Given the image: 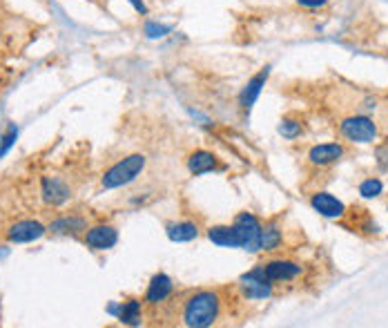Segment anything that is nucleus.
<instances>
[{
	"instance_id": "10",
	"label": "nucleus",
	"mask_w": 388,
	"mask_h": 328,
	"mask_svg": "<svg viewBox=\"0 0 388 328\" xmlns=\"http://www.w3.org/2000/svg\"><path fill=\"white\" fill-rule=\"evenodd\" d=\"M263 273L272 283L277 281H290L301 275V264L290 262V259H270V262L261 264Z\"/></svg>"
},
{
	"instance_id": "22",
	"label": "nucleus",
	"mask_w": 388,
	"mask_h": 328,
	"mask_svg": "<svg viewBox=\"0 0 388 328\" xmlns=\"http://www.w3.org/2000/svg\"><path fill=\"white\" fill-rule=\"evenodd\" d=\"M279 134H283L286 139H297L301 134V123L299 121H292V118H283L279 125Z\"/></svg>"
},
{
	"instance_id": "3",
	"label": "nucleus",
	"mask_w": 388,
	"mask_h": 328,
	"mask_svg": "<svg viewBox=\"0 0 388 328\" xmlns=\"http://www.w3.org/2000/svg\"><path fill=\"white\" fill-rule=\"evenodd\" d=\"M239 232L241 239V250H248V253H259V244H261V226L253 212H241L237 214V219L232 221Z\"/></svg>"
},
{
	"instance_id": "7",
	"label": "nucleus",
	"mask_w": 388,
	"mask_h": 328,
	"mask_svg": "<svg viewBox=\"0 0 388 328\" xmlns=\"http://www.w3.org/2000/svg\"><path fill=\"white\" fill-rule=\"evenodd\" d=\"M45 232H47L45 223H40L36 219H21L12 223L5 235L10 244H31V241H38Z\"/></svg>"
},
{
	"instance_id": "17",
	"label": "nucleus",
	"mask_w": 388,
	"mask_h": 328,
	"mask_svg": "<svg viewBox=\"0 0 388 328\" xmlns=\"http://www.w3.org/2000/svg\"><path fill=\"white\" fill-rule=\"evenodd\" d=\"M205 235H208V239L214 246L241 248V239H239V232L235 228V223H230V226H212V228H208Z\"/></svg>"
},
{
	"instance_id": "13",
	"label": "nucleus",
	"mask_w": 388,
	"mask_h": 328,
	"mask_svg": "<svg viewBox=\"0 0 388 328\" xmlns=\"http://www.w3.org/2000/svg\"><path fill=\"white\" fill-rule=\"evenodd\" d=\"M268 76H270V65L263 67L261 72L255 74L253 79L248 81V85H246V88L241 90V94H239V108H241V110H244V112L253 110V105H255L257 99H259V94H261V90H263L266 81H268Z\"/></svg>"
},
{
	"instance_id": "19",
	"label": "nucleus",
	"mask_w": 388,
	"mask_h": 328,
	"mask_svg": "<svg viewBox=\"0 0 388 328\" xmlns=\"http://www.w3.org/2000/svg\"><path fill=\"white\" fill-rule=\"evenodd\" d=\"M281 241H283V232L277 221H268L266 226H261V244H259V250L272 253V250H277L281 246Z\"/></svg>"
},
{
	"instance_id": "1",
	"label": "nucleus",
	"mask_w": 388,
	"mask_h": 328,
	"mask_svg": "<svg viewBox=\"0 0 388 328\" xmlns=\"http://www.w3.org/2000/svg\"><path fill=\"white\" fill-rule=\"evenodd\" d=\"M221 315V297L217 290H196L187 295L181 308V322L190 328H208Z\"/></svg>"
},
{
	"instance_id": "4",
	"label": "nucleus",
	"mask_w": 388,
	"mask_h": 328,
	"mask_svg": "<svg viewBox=\"0 0 388 328\" xmlns=\"http://www.w3.org/2000/svg\"><path fill=\"white\" fill-rule=\"evenodd\" d=\"M339 132L352 143H370L377 136V125L368 116H348L339 123Z\"/></svg>"
},
{
	"instance_id": "20",
	"label": "nucleus",
	"mask_w": 388,
	"mask_h": 328,
	"mask_svg": "<svg viewBox=\"0 0 388 328\" xmlns=\"http://www.w3.org/2000/svg\"><path fill=\"white\" fill-rule=\"evenodd\" d=\"M382 190H384V184L379 179H366V181H361L359 194L364 197V199H375V197L382 194Z\"/></svg>"
},
{
	"instance_id": "6",
	"label": "nucleus",
	"mask_w": 388,
	"mask_h": 328,
	"mask_svg": "<svg viewBox=\"0 0 388 328\" xmlns=\"http://www.w3.org/2000/svg\"><path fill=\"white\" fill-rule=\"evenodd\" d=\"M83 241L94 253H103V250H112L118 244V230L109 223H99V226H90L85 230Z\"/></svg>"
},
{
	"instance_id": "5",
	"label": "nucleus",
	"mask_w": 388,
	"mask_h": 328,
	"mask_svg": "<svg viewBox=\"0 0 388 328\" xmlns=\"http://www.w3.org/2000/svg\"><path fill=\"white\" fill-rule=\"evenodd\" d=\"M239 288L246 299H266L272 295V281L266 277L263 266H257L255 270L246 273L239 279Z\"/></svg>"
},
{
	"instance_id": "2",
	"label": "nucleus",
	"mask_w": 388,
	"mask_h": 328,
	"mask_svg": "<svg viewBox=\"0 0 388 328\" xmlns=\"http://www.w3.org/2000/svg\"><path fill=\"white\" fill-rule=\"evenodd\" d=\"M145 166H148L145 154H129V157L116 161L109 170H105V175L101 177V188L116 190V188L132 184V181L145 170Z\"/></svg>"
},
{
	"instance_id": "8",
	"label": "nucleus",
	"mask_w": 388,
	"mask_h": 328,
	"mask_svg": "<svg viewBox=\"0 0 388 328\" xmlns=\"http://www.w3.org/2000/svg\"><path fill=\"white\" fill-rule=\"evenodd\" d=\"M40 194H42V201L47 205L58 208V205H65L72 199V188L60 177H42L40 179Z\"/></svg>"
},
{
	"instance_id": "16",
	"label": "nucleus",
	"mask_w": 388,
	"mask_h": 328,
	"mask_svg": "<svg viewBox=\"0 0 388 328\" xmlns=\"http://www.w3.org/2000/svg\"><path fill=\"white\" fill-rule=\"evenodd\" d=\"M166 235L170 241H177V244H183V241H194L201 235V228L196 221H172L166 223Z\"/></svg>"
},
{
	"instance_id": "23",
	"label": "nucleus",
	"mask_w": 388,
	"mask_h": 328,
	"mask_svg": "<svg viewBox=\"0 0 388 328\" xmlns=\"http://www.w3.org/2000/svg\"><path fill=\"white\" fill-rule=\"evenodd\" d=\"M172 27H166V25H157V23H148L145 25V34H148L150 38H161L166 36V34H170Z\"/></svg>"
},
{
	"instance_id": "14",
	"label": "nucleus",
	"mask_w": 388,
	"mask_h": 328,
	"mask_svg": "<svg viewBox=\"0 0 388 328\" xmlns=\"http://www.w3.org/2000/svg\"><path fill=\"white\" fill-rule=\"evenodd\" d=\"M341 157H344V145L339 143H322V145H315V148L308 152V161L319 168L333 166V163H337Z\"/></svg>"
},
{
	"instance_id": "12",
	"label": "nucleus",
	"mask_w": 388,
	"mask_h": 328,
	"mask_svg": "<svg viewBox=\"0 0 388 328\" xmlns=\"http://www.w3.org/2000/svg\"><path fill=\"white\" fill-rule=\"evenodd\" d=\"M310 205H313L322 217H328V219H341L344 214H346L344 201H339L337 197H333L331 192H315L310 197Z\"/></svg>"
},
{
	"instance_id": "18",
	"label": "nucleus",
	"mask_w": 388,
	"mask_h": 328,
	"mask_svg": "<svg viewBox=\"0 0 388 328\" xmlns=\"http://www.w3.org/2000/svg\"><path fill=\"white\" fill-rule=\"evenodd\" d=\"M116 317L120 319V324L125 326H139L143 322V301L141 299H125L123 304L118 306Z\"/></svg>"
},
{
	"instance_id": "25",
	"label": "nucleus",
	"mask_w": 388,
	"mask_h": 328,
	"mask_svg": "<svg viewBox=\"0 0 388 328\" xmlns=\"http://www.w3.org/2000/svg\"><path fill=\"white\" fill-rule=\"evenodd\" d=\"M127 3L134 7V10H136V14H143V16L148 14V7H145V3H143V0H127Z\"/></svg>"
},
{
	"instance_id": "9",
	"label": "nucleus",
	"mask_w": 388,
	"mask_h": 328,
	"mask_svg": "<svg viewBox=\"0 0 388 328\" xmlns=\"http://www.w3.org/2000/svg\"><path fill=\"white\" fill-rule=\"evenodd\" d=\"M174 292V281H172L166 273H157L148 283V290H145L143 304L148 306H161L172 297Z\"/></svg>"
},
{
	"instance_id": "11",
	"label": "nucleus",
	"mask_w": 388,
	"mask_h": 328,
	"mask_svg": "<svg viewBox=\"0 0 388 328\" xmlns=\"http://www.w3.org/2000/svg\"><path fill=\"white\" fill-rule=\"evenodd\" d=\"M88 219L81 217V214H63V217H56L54 221L47 226V232L51 235H70V237H79L85 235L88 230Z\"/></svg>"
},
{
	"instance_id": "15",
	"label": "nucleus",
	"mask_w": 388,
	"mask_h": 328,
	"mask_svg": "<svg viewBox=\"0 0 388 328\" xmlns=\"http://www.w3.org/2000/svg\"><path fill=\"white\" fill-rule=\"evenodd\" d=\"M187 170H190V175H194V177H201V175H208L212 170H219L217 154H212L208 150H194L187 157Z\"/></svg>"
},
{
	"instance_id": "21",
	"label": "nucleus",
	"mask_w": 388,
	"mask_h": 328,
	"mask_svg": "<svg viewBox=\"0 0 388 328\" xmlns=\"http://www.w3.org/2000/svg\"><path fill=\"white\" fill-rule=\"evenodd\" d=\"M16 139H18V127H16V125H10V127H7V132H5L3 136H0V159H3L5 154L14 148Z\"/></svg>"
},
{
	"instance_id": "24",
	"label": "nucleus",
	"mask_w": 388,
	"mask_h": 328,
	"mask_svg": "<svg viewBox=\"0 0 388 328\" xmlns=\"http://www.w3.org/2000/svg\"><path fill=\"white\" fill-rule=\"evenodd\" d=\"M301 7H308V10H319V7H324L328 0H297Z\"/></svg>"
}]
</instances>
